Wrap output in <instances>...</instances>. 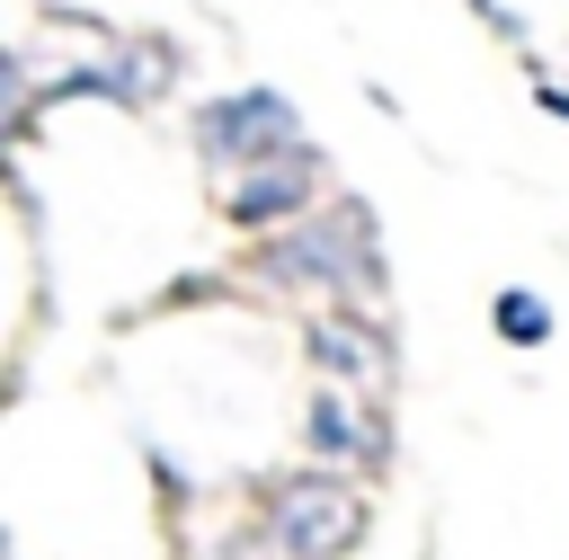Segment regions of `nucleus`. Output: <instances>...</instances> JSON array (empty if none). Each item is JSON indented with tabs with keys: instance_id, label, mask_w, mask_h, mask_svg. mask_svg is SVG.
<instances>
[{
	"instance_id": "nucleus-8",
	"label": "nucleus",
	"mask_w": 569,
	"mask_h": 560,
	"mask_svg": "<svg viewBox=\"0 0 569 560\" xmlns=\"http://www.w3.org/2000/svg\"><path fill=\"white\" fill-rule=\"evenodd\" d=\"M533 98H542V116H560V124H569V89H551V80H542Z\"/></svg>"
},
{
	"instance_id": "nucleus-2",
	"label": "nucleus",
	"mask_w": 569,
	"mask_h": 560,
	"mask_svg": "<svg viewBox=\"0 0 569 560\" xmlns=\"http://www.w3.org/2000/svg\"><path fill=\"white\" fill-rule=\"evenodd\" d=\"M267 542L284 560H338V551L365 542V507H356V489L338 471H293L267 498Z\"/></svg>"
},
{
	"instance_id": "nucleus-6",
	"label": "nucleus",
	"mask_w": 569,
	"mask_h": 560,
	"mask_svg": "<svg viewBox=\"0 0 569 560\" xmlns=\"http://www.w3.org/2000/svg\"><path fill=\"white\" fill-rule=\"evenodd\" d=\"M302 444H311L320 462H382V453H391V427H382L347 382H320V391L302 400Z\"/></svg>"
},
{
	"instance_id": "nucleus-7",
	"label": "nucleus",
	"mask_w": 569,
	"mask_h": 560,
	"mask_svg": "<svg viewBox=\"0 0 569 560\" xmlns=\"http://www.w3.org/2000/svg\"><path fill=\"white\" fill-rule=\"evenodd\" d=\"M489 329H498L507 347H551V329H560V320H551V302H542L533 284H507V293L489 302Z\"/></svg>"
},
{
	"instance_id": "nucleus-9",
	"label": "nucleus",
	"mask_w": 569,
	"mask_h": 560,
	"mask_svg": "<svg viewBox=\"0 0 569 560\" xmlns=\"http://www.w3.org/2000/svg\"><path fill=\"white\" fill-rule=\"evenodd\" d=\"M213 560H258V551H213Z\"/></svg>"
},
{
	"instance_id": "nucleus-4",
	"label": "nucleus",
	"mask_w": 569,
	"mask_h": 560,
	"mask_svg": "<svg viewBox=\"0 0 569 560\" xmlns=\"http://www.w3.org/2000/svg\"><path fill=\"white\" fill-rule=\"evenodd\" d=\"M311 187H320V151L302 142V151H276V160H249V178H231L222 187V213L231 222H293L302 204H311Z\"/></svg>"
},
{
	"instance_id": "nucleus-1",
	"label": "nucleus",
	"mask_w": 569,
	"mask_h": 560,
	"mask_svg": "<svg viewBox=\"0 0 569 560\" xmlns=\"http://www.w3.org/2000/svg\"><path fill=\"white\" fill-rule=\"evenodd\" d=\"M267 276L276 284H338V293L382 284V267H373V213L365 204H338L320 222H284L267 240Z\"/></svg>"
},
{
	"instance_id": "nucleus-3",
	"label": "nucleus",
	"mask_w": 569,
	"mask_h": 560,
	"mask_svg": "<svg viewBox=\"0 0 569 560\" xmlns=\"http://www.w3.org/2000/svg\"><path fill=\"white\" fill-rule=\"evenodd\" d=\"M196 142H204V160L249 169V160L302 151V116H293L284 89H231V98H204L196 107Z\"/></svg>"
},
{
	"instance_id": "nucleus-5",
	"label": "nucleus",
	"mask_w": 569,
	"mask_h": 560,
	"mask_svg": "<svg viewBox=\"0 0 569 560\" xmlns=\"http://www.w3.org/2000/svg\"><path fill=\"white\" fill-rule=\"evenodd\" d=\"M302 347H311V364H320L329 382H347V391H382V382H391V338H382L373 311H329V320L302 329Z\"/></svg>"
}]
</instances>
